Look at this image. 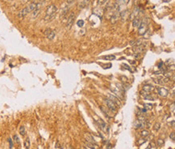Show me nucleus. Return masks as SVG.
Instances as JSON below:
<instances>
[{
  "label": "nucleus",
  "instance_id": "obj_1",
  "mask_svg": "<svg viewBox=\"0 0 175 149\" xmlns=\"http://www.w3.org/2000/svg\"><path fill=\"white\" fill-rule=\"evenodd\" d=\"M36 4H37V3H36V2H32V3H29L28 5H27L22 10L19 11V12L18 13V17L19 19H23V18H24L27 15H28L29 13L32 12V11L36 8Z\"/></svg>",
  "mask_w": 175,
  "mask_h": 149
},
{
  "label": "nucleus",
  "instance_id": "obj_2",
  "mask_svg": "<svg viewBox=\"0 0 175 149\" xmlns=\"http://www.w3.org/2000/svg\"><path fill=\"white\" fill-rule=\"evenodd\" d=\"M57 11V7L55 5H53V4L49 5L47 8H46V11H45V20L46 21L51 20L54 17V16L56 15Z\"/></svg>",
  "mask_w": 175,
  "mask_h": 149
},
{
  "label": "nucleus",
  "instance_id": "obj_3",
  "mask_svg": "<svg viewBox=\"0 0 175 149\" xmlns=\"http://www.w3.org/2000/svg\"><path fill=\"white\" fill-rule=\"evenodd\" d=\"M148 30V23L145 19H144L143 20H141V24H140L138 27V33L139 35L143 36L145 35V33Z\"/></svg>",
  "mask_w": 175,
  "mask_h": 149
},
{
  "label": "nucleus",
  "instance_id": "obj_4",
  "mask_svg": "<svg viewBox=\"0 0 175 149\" xmlns=\"http://www.w3.org/2000/svg\"><path fill=\"white\" fill-rule=\"evenodd\" d=\"M44 34L49 40H51V41L53 40L56 37V32L51 28H46L44 31Z\"/></svg>",
  "mask_w": 175,
  "mask_h": 149
},
{
  "label": "nucleus",
  "instance_id": "obj_5",
  "mask_svg": "<svg viewBox=\"0 0 175 149\" xmlns=\"http://www.w3.org/2000/svg\"><path fill=\"white\" fill-rule=\"evenodd\" d=\"M105 101H106L107 108L110 109L111 111L115 112L116 110H117V105H116L115 102H113L111 100H110V99H108V98H107L106 100H105Z\"/></svg>",
  "mask_w": 175,
  "mask_h": 149
},
{
  "label": "nucleus",
  "instance_id": "obj_6",
  "mask_svg": "<svg viewBox=\"0 0 175 149\" xmlns=\"http://www.w3.org/2000/svg\"><path fill=\"white\" fill-rule=\"evenodd\" d=\"M157 93L161 97H166L169 95V91L165 87H157Z\"/></svg>",
  "mask_w": 175,
  "mask_h": 149
},
{
  "label": "nucleus",
  "instance_id": "obj_7",
  "mask_svg": "<svg viewBox=\"0 0 175 149\" xmlns=\"http://www.w3.org/2000/svg\"><path fill=\"white\" fill-rule=\"evenodd\" d=\"M41 6H42V3H37L36 8H35V9L32 11V18L35 19V18H36V17L38 16L39 13L40 12Z\"/></svg>",
  "mask_w": 175,
  "mask_h": 149
},
{
  "label": "nucleus",
  "instance_id": "obj_8",
  "mask_svg": "<svg viewBox=\"0 0 175 149\" xmlns=\"http://www.w3.org/2000/svg\"><path fill=\"white\" fill-rule=\"evenodd\" d=\"M74 19H75V14L73 12H71L69 15L68 20H67V28L69 29L72 27V25L74 23Z\"/></svg>",
  "mask_w": 175,
  "mask_h": 149
},
{
  "label": "nucleus",
  "instance_id": "obj_9",
  "mask_svg": "<svg viewBox=\"0 0 175 149\" xmlns=\"http://www.w3.org/2000/svg\"><path fill=\"white\" fill-rule=\"evenodd\" d=\"M154 89H155V87L152 84H145V86L143 87L142 90L145 91V93H151V92H153Z\"/></svg>",
  "mask_w": 175,
  "mask_h": 149
},
{
  "label": "nucleus",
  "instance_id": "obj_10",
  "mask_svg": "<svg viewBox=\"0 0 175 149\" xmlns=\"http://www.w3.org/2000/svg\"><path fill=\"white\" fill-rule=\"evenodd\" d=\"M108 97H109L108 99H110V100H111L113 102H115L117 105H120V102H119V98H118L117 97H115V95L108 93Z\"/></svg>",
  "mask_w": 175,
  "mask_h": 149
},
{
  "label": "nucleus",
  "instance_id": "obj_11",
  "mask_svg": "<svg viewBox=\"0 0 175 149\" xmlns=\"http://www.w3.org/2000/svg\"><path fill=\"white\" fill-rule=\"evenodd\" d=\"M119 16L120 18L122 19V20H125V19H127L128 16H129V15H128V10H123L122 11H120L119 13Z\"/></svg>",
  "mask_w": 175,
  "mask_h": 149
},
{
  "label": "nucleus",
  "instance_id": "obj_12",
  "mask_svg": "<svg viewBox=\"0 0 175 149\" xmlns=\"http://www.w3.org/2000/svg\"><path fill=\"white\" fill-rule=\"evenodd\" d=\"M96 122H97V123L99 124V127H101V129H103V130L105 129V127H106V123H104V121L103 119H101V118H98V119L96 120Z\"/></svg>",
  "mask_w": 175,
  "mask_h": 149
},
{
  "label": "nucleus",
  "instance_id": "obj_13",
  "mask_svg": "<svg viewBox=\"0 0 175 149\" xmlns=\"http://www.w3.org/2000/svg\"><path fill=\"white\" fill-rule=\"evenodd\" d=\"M85 145L88 147H90L91 149H99V147L97 144H94V143H91L90 142H85Z\"/></svg>",
  "mask_w": 175,
  "mask_h": 149
},
{
  "label": "nucleus",
  "instance_id": "obj_14",
  "mask_svg": "<svg viewBox=\"0 0 175 149\" xmlns=\"http://www.w3.org/2000/svg\"><path fill=\"white\" fill-rule=\"evenodd\" d=\"M140 24H141V20H139L138 17H137L133 20V25L134 28H138Z\"/></svg>",
  "mask_w": 175,
  "mask_h": 149
},
{
  "label": "nucleus",
  "instance_id": "obj_15",
  "mask_svg": "<svg viewBox=\"0 0 175 149\" xmlns=\"http://www.w3.org/2000/svg\"><path fill=\"white\" fill-rule=\"evenodd\" d=\"M104 60H107V61H112V60H115V55H107V56H104L102 58Z\"/></svg>",
  "mask_w": 175,
  "mask_h": 149
},
{
  "label": "nucleus",
  "instance_id": "obj_16",
  "mask_svg": "<svg viewBox=\"0 0 175 149\" xmlns=\"http://www.w3.org/2000/svg\"><path fill=\"white\" fill-rule=\"evenodd\" d=\"M24 147L26 149H29L30 148V140L29 138H27L24 140Z\"/></svg>",
  "mask_w": 175,
  "mask_h": 149
},
{
  "label": "nucleus",
  "instance_id": "obj_17",
  "mask_svg": "<svg viewBox=\"0 0 175 149\" xmlns=\"http://www.w3.org/2000/svg\"><path fill=\"white\" fill-rule=\"evenodd\" d=\"M19 134L23 136L25 135V128L24 126H21V127H19Z\"/></svg>",
  "mask_w": 175,
  "mask_h": 149
},
{
  "label": "nucleus",
  "instance_id": "obj_18",
  "mask_svg": "<svg viewBox=\"0 0 175 149\" xmlns=\"http://www.w3.org/2000/svg\"><path fill=\"white\" fill-rule=\"evenodd\" d=\"M141 135L142 137H144V138H145V137H147L148 135H149V131H146V130H144V131H141Z\"/></svg>",
  "mask_w": 175,
  "mask_h": 149
},
{
  "label": "nucleus",
  "instance_id": "obj_19",
  "mask_svg": "<svg viewBox=\"0 0 175 149\" xmlns=\"http://www.w3.org/2000/svg\"><path fill=\"white\" fill-rule=\"evenodd\" d=\"M13 139H14V142H15V143H16L17 144H19V143H20V141H19V139L18 135H15L13 136Z\"/></svg>",
  "mask_w": 175,
  "mask_h": 149
},
{
  "label": "nucleus",
  "instance_id": "obj_20",
  "mask_svg": "<svg viewBox=\"0 0 175 149\" xmlns=\"http://www.w3.org/2000/svg\"><path fill=\"white\" fill-rule=\"evenodd\" d=\"M160 127H161V125H160V123H157L156 124L154 125V127H153V130L154 131H157L159 129H160Z\"/></svg>",
  "mask_w": 175,
  "mask_h": 149
},
{
  "label": "nucleus",
  "instance_id": "obj_21",
  "mask_svg": "<svg viewBox=\"0 0 175 149\" xmlns=\"http://www.w3.org/2000/svg\"><path fill=\"white\" fill-rule=\"evenodd\" d=\"M157 144H158V146H162V145H163V144H164V143H165V141H164V140H163L162 139H157Z\"/></svg>",
  "mask_w": 175,
  "mask_h": 149
},
{
  "label": "nucleus",
  "instance_id": "obj_22",
  "mask_svg": "<svg viewBox=\"0 0 175 149\" xmlns=\"http://www.w3.org/2000/svg\"><path fill=\"white\" fill-rule=\"evenodd\" d=\"M145 108L146 109H153V105L152 104H145Z\"/></svg>",
  "mask_w": 175,
  "mask_h": 149
},
{
  "label": "nucleus",
  "instance_id": "obj_23",
  "mask_svg": "<svg viewBox=\"0 0 175 149\" xmlns=\"http://www.w3.org/2000/svg\"><path fill=\"white\" fill-rule=\"evenodd\" d=\"M77 24L78 27H82L84 25V21L83 20H78L77 23Z\"/></svg>",
  "mask_w": 175,
  "mask_h": 149
},
{
  "label": "nucleus",
  "instance_id": "obj_24",
  "mask_svg": "<svg viewBox=\"0 0 175 149\" xmlns=\"http://www.w3.org/2000/svg\"><path fill=\"white\" fill-rule=\"evenodd\" d=\"M120 79H121V81H123V83L127 82V78L126 76H120Z\"/></svg>",
  "mask_w": 175,
  "mask_h": 149
},
{
  "label": "nucleus",
  "instance_id": "obj_25",
  "mask_svg": "<svg viewBox=\"0 0 175 149\" xmlns=\"http://www.w3.org/2000/svg\"><path fill=\"white\" fill-rule=\"evenodd\" d=\"M145 97V99H146V100H151V101H153V98L152 97V96H150L149 94H148V95H146L145 97Z\"/></svg>",
  "mask_w": 175,
  "mask_h": 149
},
{
  "label": "nucleus",
  "instance_id": "obj_26",
  "mask_svg": "<svg viewBox=\"0 0 175 149\" xmlns=\"http://www.w3.org/2000/svg\"><path fill=\"white\" fill-rule=\"evenodd\" d=\"M170 139H172V140L174 141V139H175V135H174V133H173V132H172V133L170 134Z\"/></svg>",
  "mask_w": 175,
  "mask_h": 149
},
{
  "label": "nucleus",
  "instance_id": "obj_27",
  "mask_svg": "<svg viewBox=\"0 0 175 149\" xmlns=\"http://www.w3.org/2000/svg\"><path fill=\"white\" fill-rule=\"evenodd\" d=\"M8 142H9V143H10V147L11 148V147H12V146H13L12 140H11V139H8Z\"/></svg>",
  "mask_w": 175,
  "mask_h": 149
},
{
  "label": "nucleus",
  "instance_id": "obj_28",
  "mask_svg": "<svg viewBox=\"0 0 175 149\" xmlns=\"http://www.w3.org/2000/svg\"><path fill=\"white\" fill-rule=\"evenodd\" d=\"M129 1H130V0H123V3L125 5H127V4H128V3H129Z\"/></svg>",
  "mask_w": 175,
  "mask_h": 149
},
{
  "label": "nucleus",
  "instance_id": "obj_29",
  "mask_svg": "<svg viewBox=\"0 0 175 149\" xmlns=\"http://www.w3.org/2000/svg\"><path fill=\"white\" fill-rule=\"evenodd\" d=\"M73 1H74V0H66V3H68V4H71Z\"/></svg>",
  "mask_w": 175,
  "mask_h": 149
},
{
  "label": "nucleus",
  "instance_id": "obj_30",
  "mask_svg": "<svg viewBox=\"0 0 175 149\" xmlns=\"http://www.w3.org/2000/svg\"><path fill=\"white\" fill-rule=\"evenodd\" d=\"M172 112L174 113V102L172 104Z\"/></svg>",
  "mask_w": 175,
  "mask_h": 149
},
{
  "label": "nucleus",
  "instance_id": "obj_31",
  "mask_svg": "<svg viewBox=\"0 0 175 149\" xmlns=\"http://www.w3.org/2000/svg\"><path fill=\"white\" fill-rule=\"evenodd\" d=\"M29 1H30V0H22V2L24 3H28Z\"/></svg>",
  "mask_w": 175,
  "mask_h": 149
},
{
  "label": "nucleus",
  "instance_id": "obj_32",
  "mask_svg": "<svg viewBox=\"0 0 175 149\" xmlns=\"http://www.w3.org/2000/svg\"><path fill=\"white\" fill-rule=\"evenodd\" d=\"M162 65H163V63H161L160 64H159V66H158V67H159V68H160V69H161V66H162Z\"/></svg>",
  "mask_w": 175,
  "mask_h": 149
},
{
  "label": "nucleus",
  "instance_id": "obj_33",
  "mask_svg": "<svg viewBox=\"0 0 175 149\" xmlns=\"http://www.w3.org/2000/svg\"><path fill=\"white\" fill-rule=\"evenodd\" d=\"M60 149H67V148H66V147H61Z\"/></svg>",
  "mask_w": 175,
  "mask_h": 149
},
{
  "label": "nucleus",
  "instance_id": "obj_34",
  "mask_svg": "<svg viewBox=\"0 0 175 149\" xmlns=\"http://www.w3.org/2000/svg\"><path fill=\"white\" fill-rule=\"evenodd\" d=\"M81 149H87V148H85V147H81Z\"/></svg>",
  "mask_w": 175,
  "mask_h": 149
},
{
  "label": "nucleus",
  "instance_id": "obj_35",
  "mask_svg": "<svg viewBox=\"0 0 175 149\" xmlns=\"http://www.w3.org/2000/svg\"><path fill=\"white\" fill-rule=\"evenodd\" d=\"M69 149H73V148H72V147H70V148H69Z\"/></svg>",
  "mask_w": 175,
  "mask_h": 149
}]
</instances>
